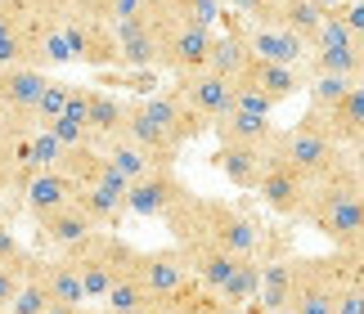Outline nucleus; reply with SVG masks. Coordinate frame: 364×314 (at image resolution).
Returning <instances> with one entry per match:
<instances>
[{"label":"nucleus","instance_id":"obj_1","mask_svg":"<svg viewBox=\"0 0 364 314\" xmlns=\"http://www.w3.org/2000/svg\"><path fill=\"white\" fill-rule=\"evenodd\" d=\"M176 242H216L234 256H261V224L225 197L189 193L162 216Z\"/></svg>","mask_w":364,"mask_h":314},{"label":"nucleus","instance_id":"obj_2","mask_svg":"<svg viewBox=\"0 0 364 314\" xmlns=\"http://www.w3.org/2000/svg\"><path fill=\"white\" fill-rule=\"evenodd\" d=\"M301 220L333 251H351V256L364 251V170L355 162H346L328 180H319L311 189V202H306Z\"/></svg>","mask_w":364,"mask_h":314},{"label":"nucleus","instance_id":"obj_3","mask_svg":"<svg viewBox=\"0 0 364 314\" xmlns=\"http://www.w3.org/2000/svg\"><path fill=\"white\" fill-rule=\"evenodd\" d=\"M270 157H279V162H288L292 170H301L311 184L319 180H328L333 170H342L346 166V148L333 139L328 131V121L319 117L315 108H306V117L301 121H292L288 131H279L270 139Z\"/></svg>","mask_w":364,"mask_h":314},{"label":"nucleus","instance_id":"obj_4","mask_svg":"<svg viewBox=\"0 0 364 314\" xmlns=\"http://www.w3.org/2000/svg\"><path fill=\"white\" fill-rule=\"evenodd\" d=\"M355 278V256L333 251V256H292V296L288 314H333L342 288Z\"/></svg>","mask_w":364,"mask_h":314},{"label":"nucleus","instance_id":"obj_5","mask_svg":"<svg viewBox=\"0 0 364 314\" xmlns=\"http://www.w3.org/2000/svg\"><path fill=\"white\" fill-rule=\"evenodd\" d=\"M311 77H346V81H360L364 85V36H355L338 13L328 9L324 27L315 32L311 40Z\"/></svg>","mask_w":364,"mask_h":314},{"label":"nucleus","instance_id":"obj_6","mask_svg":"<svg viewBox=\"0 0 364 314\" xmlns=\"http://www.w3.org/2000/svg\"><path fill=\"white\" fill-rule=\"evenodd\" d=\"M50 85V72L36 63H14L0 67V108L14 135H32L36 131V104Z\"/></svg>","mask_w":364,"mask_h":314},{"label":"nucleus","instance_id":"obj_7","mask_svg":"<svg viewBox=\"0 0 364 314\" xmlns=\"http://www.w3.org/2000/svg\"><path fill=\"white\" fill-rule=\"evenodd\" d=\"M135 278L149 288L153 301H185V296L203 292L198 283H193L189 265H185V251L176 247H153V251H139L135 256Z\"/></svg>","mask_w":364,"mask_h":314},{"label":"nucleus","instance_id":"obj_8","mask_svg":"<svg viewBox=\"0 0 364 314\" xmlns=\"http://www.w3.org/2000/svg\"><path fill=\"white\" fill-rule=\"evenodd\" d=\"M153 23H158V32H162V59H158V67H166L171 77L203 72V67H207V54H212V40H216L212 27L171 23V18H158V13H153Z\"/></svg>","mask_w":364,"mask_h":314},{"label":"nucleus","instance_id":"obj_9","mask_svg":"<svg viewBox=\"0 0 364 314\" xmlns=\"http://www.w3.org/2000/svg\"><path fill=\"white\" fill-rule=\"evenodd\" d=\"M46 27L50 23L41 18L27 0H0V67L36 63Z\"/></svg>","mask_w":364,"mask_h":314},{"label":"nucleus","instance_id":"obj_10","mask_svg":"<svg viewBox=\"0 0 364 314\" xmlns=\"http://www.w3.org/2000/svg\"><path fill=\"white\" fill-rule=\"evenodd\" d=\"M311 189H315V184L306 180L301 170H292L288 162H279V157H265L257 197L274 211L279 220H301L306 216V202H311Z\"/></svg>","mask_w":364,"mask_h":314},{"label":"nucleus","instance_id":"obj_11","mask_svg":"<svg viewBox=\"0 0 364 314\" xmlns=\"http://www.w3.org/2000/svg\"><path fill=\"white\" fill-rule=\"evenodd\" d=\"M193 189L176 175V166H153L149 175H139L126 193V211L131 216H144V220H162L180 197H189Z\"/></svg>","mask_w":364,"mask_h":314},{"label":"nucleus","instance_id":"obj_12","mask_svg":"<svg viewBox=\"0 0 364 314\" xmlns=\"http://www.w3.org/2000/svg\"><path fill=\"white\" fill-rule=\"evenodd\" d=\"M63 36H68L73 59L81 67H117V32H113V23L68 13V18H63Z\"/></svg>","mask_w":364,"mask_h":314},{"label":"nucleus","instance_id":"obj_13","mask_svg":"<svg viewBox=\"0 0 364 314\" xmlns=\"http://www.w3.org/2000/svg\"><path fill=\"white\" fill-rule=\"evenodd\" d=\"M108 229H95V234H86L81 242H73L63 256L73 261V269L81 274V283H86V296L90 301H104L108 296V288L117 283V269H113V256H108Z\"/></svg>","mask_w":364,"mask_h":314},{"label":"nucleus","instance_id":"obj_14","mask_svg":"<svg viewBox=\"0 0 364 314\" xmlns=\"http://www.w3.org/2000/svg\"><path fill=\"white\" fill-rule=\"evenodd\" d=\"M113 32H117V67H126V72H149V67H158L162 32H158V23H153V13L113 23Z\"/></svg>","mask_w":364,"mask_h":314},{"label":"nucleus","instance_id":"obj_15","mask_svg":"<svg viewBox=\"0 0 364 314\" xmlns=\"http://www.w3.org/2000/svg\"><path fill=\"white\" fill-rule=\"evenodd\" d=\"M171 90L185 99V104L198 112V117L212 126V121H220L225 112L234 108V81H225V77H216V72H189V77H176V85Z\"/></svg>","mask_w":364,"mask_h":314},{"label":"nucleus","instance_id":"obj_16","mask_svg":"<svg viewBox=\"0 0 364 314\" xmlns=\"http://www.w3.org/2000/svg\"><path fill=\"white\" fill-rule=\"evenodd\" d=\"M144 108H149V117L162 126V135L171 139L176 148H185V144H193L203 131H212V126H207L176 90H166V94H144Z\"/></svg>","mask_w":364,"mask_h":314},{"label":"nucleus","instance_id":"obj_17","mask_svg":"<svg viewBox=\"0 0 364 314\" xmlns=\"http://www.w3.org/2000/svg\"><path fill=\"white\" fill-rule=\"evenodd\" d=\"M247 45H252V59H265V63H284V67H306L311 59V40H301L297 32L288 27H247Z\"/></svg>","mask_w":364,"mask_h":314},{"label":"nucleus","instance_id":"obj_18","mask_svg":"<svg viewBox=\"0 0 364 314\" xmlns=\"http://www.w3.org/2000/svg\"><path fill=\"white\" fill-rule=\"evenodd\" d=\"M180 251H185V265H189V274H193V283H198L203 292H220L225 288V278L234 274V265L243 261V256H234V251H225V247H216V242H176Z\"/></svg>","mask_w":364,"mask_h":314},{"label":"nucleus","instance_id":"obj_19","mask_svg":"<svg viewBox=\"0 0 364 314\" xmlns=\"http://www.w3.org/2000/svg\"><path fill=\"white\" fill-rule=\"evenodd\" d=\"M32 224H36V242H41V247H54V251H68L73 242H81L86 234L100 229V224H95L77 202L54 207V211H46V216H36Z\"/></svg>","mask_w":364,"mask_h":314},{"label":"nucleus","instance_id":"obj_20","mask_svg":"<svg viewBox=\"0 0 364 314\" xmlns=\"http://www.w3.org/2000/svg\"><path fill=\"white\" fill-rule=\"evenodd\" d=\"M265 157H270V144L257 148V144H216V170L225 175L234 189L243 193H257L261 184V170H265Z\"/></svg>","mask_w":364,"mask_h":314},{"label":"nucleus","instance_id":"obj_21","mask_svg":"<svg viewBox=\"0 0 364 314\" xmlns=\"http://www.w3.org/2000/svg\"><path fill=\"white\" fill-rule=\"evenodd\" d=\"M23 207H27V216H46V211H54V207H68L77 197V184L63 175L59 166H50V170H32V175L23 180Z\"/></svg>","mask_w":364,"mask_h":314},{"label":"nucleus","instance_id":"obj_22","mask_svg":"<svg viewBox=\"0 0 364 314\" xmlns=\"http://www.w3.org/2000/svg\"><path fill=\"white\" fill-rule=\"evenodd\" d=\"M239 85H252V90H261L265 99H274V104H288L292 94L306 90V77H301V67H284V63L252 59V63L243 67Z\"/></svg>","mask_w":364,"mask_h":314},{"label":"nucleus","instance_id":"obj_23","mask_svg":"<svg viewBox=\"0 0 364 314\" xmlns=\"http://www.w3.org/2000/svg\"><path fill=\"white\" fill-rule=\"evenodd\" d=\"M212 135H216V144H257V148H265L279 135V126H274V117H261V112L230 108L220 121H212Z\"/></svg>","mask_w":364,"mask_h":314},{"label":"nucleus","instance_id":"obj_24","mask_svg":"<svg viewBox=\"0 0 364 314\" xmlns=\"http://www.w3.org/2000/svg\"><path fill=\"white\" fill-rule=\"evenodd\" d=\"M319 117L328 121V131H333V139H338L342 148L364 153V85H351V90H346L328 112H319Z\"/></svg>","mask_w":364,"mask_h":314},{"label":"nucleus","instance_id":"obj_25","mask_svg":"<svg viewBox=\"0 0 364 314\" xmlns=\"http://www.w3.org/2000/svg\"><path fill=\"white\" fill-rule=\"evenodd\" d=\"M247 63H252L247 27H225V32H216L212 54H207V72H216V77H225V81H239Z\"/></svg>","mask_w":364,"mask_h":314},{"label":"nucleus","instance_id":"obj_26","mask_svg":"<svg viewBox=\"0 0 364 314\" xmlns=\"http://www.w3.org/2000/svg\"><path fill=\"white\" fill-rule=\"evenodd\" d=\"M41 278H46V292H50V301L54 305H86L90 296H86V283H81V274L73 269V261L59 251V256H41Z\"/></svg>","mask_w":364,"mask_h":314},{"label":"nucleus","instance_id":"obj_27","mask_svg":"<svg viewBox=\"0 0 364 314\" xmlns=\"http://www.w3.org/2000/svg\"><path fill=\"white\" fill-rule=\"evenodd\" d=\"M122 121H126V99L113 90H100L90 85V139L95 144H108L113 135H122Z\"/></svg>","mask_w":364,"mask_h":314},{"label":"nucleus","instance_id":"obj_28","mask_svg":"<svg viewBox=\"0 0 364 314\" xmlns=\"http://www.w3.org/2000/svg\"><path fill=\"white\" fill-rule=\"evenodd\" d=\"M216 296L225 305H257V296H261V256H243Z\"/></svg>","mask_w":364,"mask_h":314},{"label":"nucleus","instance_id":"obj_29","mask_svg":"<svg viewBox=\"0 0 364 314\" xmlns=\"http://www.w3.org/2000/svg\"><path fill=\"white\" fill-rule=\"evenodd\" d=\"M288 296H292V256L288 261H261L257 310H288Z\"/></svg>","mask_w":364,"mask_h":314},{"label":"nucleus","instance_id":"obj_30","mask_svg":"<svg viewBox=\"0 0 364 314\" xmlns=\"http://www.w3.org/2000/svg\"><path fill=\"white\" fill-rule=\"evenodd\" d=\"M54 301L46 292V278H41V256H27V269H23V283H18V296H14L9 314H46Z\"/></svg>","mask_w":364,"mask_h":314},{"label":"nucleus","instance_id":"obj_31","mask_svg":"<svg viewBox=\"0 0 364 314\" xmlns=\"http://www.w3.org/2000/svg\"><path fill=\"white\" fill-rule=\"evenodd\" d=\"M324 18H328V9L319 5V0H288V5H279V27L297 32L301 40H315Z\"/></svg>","mask_w":364,"mask_h":314},{"label":"nucleus","instance_id":"obj_32","mask_svg":"<svg viewBox=\"0 0 364 314\" xmlns=\"http://www.w3.org/2000/svg\"><path fill=\"white\" fill-rule=\"evenodd\" d=\"M104 148V157H108V162H113L117 170H122V175L126 180H139V175H149V170L153 166H158V162H153V157L144 153V148H139V144H131V139H126V135H113V139H108V144H100Z\"/></svg>","mask_w":364,"mask_h":314},{"label":"nucleus","instance_id":"obj_33","mask_svg":"<svg viewBox=\"0 0 364 314\" xmlns=\"http://www.w3.org/2000/svg\"><path fill=\"white\" fill-rule=\"evenodd\" d=\"M104 301H108V310H113V314H149L153 305H158V301L149 296V288H144L135 274H122L113 288H108Z\"/></svg>","mask_w":364,"mask_h":314},{"label":"nucleus","instance_id":"obj_34","mask_svg":"<svg viewBox=\"0 0 364 314\" xmlns=\"http://www.w3.org/2000/svg\"><path fill=\"white\" fill-rule=\"evenodd\" d=\"M73 202L86 211V216L100 224V229H108V224H117L122 220V211H126V197H117V193H108V189H77V197Z\"/></svg>","mask_w":364,"mask_h":314},{"label":"nucleus","instance_id":"obj_35","mask_svg":"<svg viewBox=\"0 0 364 314\" xmlns=\"http://www.w3.org/2000/svg\"><path fill=\"white\" fill-rule=\"evenodd\" d=\"M63 153H68V148H63L50 131H32V135L23 139V162H27V170H50V166H59Z\"/></svg>","mask_w":364,"mask_h":314},{"label":"nucleus","instance_id":"obj_36","mask_svg":"<svg viewBox=\"0 0 364 314\" xmlns=\"http://www.w3.org/2000/svg\"><path fill=\"white\" fill-rule=\"evenodd\" d=\"M68 63H77V59H73V45H68V36H63V23H50V27H46V36H41L36 67L54 72V67H68Z\"/></svg>","mask_w":364,"mask_h":314},{"label":"nucleus","instance_id":"obj_37","mask_svg":"<svg viewBox=\"0 0 364 314\" xmlns=\"http://www.w3.org/2000/svg\"><path fill=\"white\" fill-rule=\"evenodd\" d=\"M351 85H360V81H346V77H311V81H306L311 108H315V112H328L346 90H351Z\"/></svg>","mask_w":364,"mask_h":314},{"label":"nucleus","instance_id":"obj_38","mask_svg":"<svg viewBox=\"0 0 364 314\" xmlns=\"http://www.w3.org/2000/svg\"><path fill=\"white\" fill-rule=\"evenodd\" d=\"M68 90H73V81L50 77L46 94H41V104H36V131H41V126H50L54 117H63V108H68Z\"/></svg>","mask_w":364,"mask_h":314},{"label":"nucleus","instance_id":"obj_39","mask_svg":"<svg viewBox=\"0 0 364 314\" xmlns=\"http://www.w3.org/2000/svg\"><path fill=\"white\" fill-rule=\"evenodd\" d=\"M41 131H50L63 148H81V144H90V131H86L81 121H68V117H54L50 126H41Z\"/></svg>","mask_w":364,"mask_h":314},{"label":"nucleus","instance_id":"obj_40","mask_svg":"<svg viewBox=\"0 0 364 314\" xmlns=\"http://www.w3.org/2000/svg\"><path fill=\"white\" fill-rule=\"evenodd\" d=\"M234 108H243V112H261V117H274V99H265L261 90H252V85H239L234 81Z\"/></svg>","mask_w":364,"mask_h":314},{"label":"nucleus","instance_id":"obj_41","mask_svg":"<svg viewBox=\"0 0 364 314\" xmlns=\"http://www.w3.org/2000/svg\"><path fill=\"white\" fill-rule=\"evenodd\" d=\"M27 256H32V251H27ZM23 269H27V261H23V265H0V314H9V305H14V296H18Z\"/></svg>","mask_w":364,"mask_h":314},{"label":"nucleus","instance_id":"obj_42","mask_svg":"<svg viewBox=\"0 0 364 314\" xmlns=\"http://www.w3.org/2000/svg\"><path fill=\"white\" fill-rule=\"evenodd\" d=\"M27 261V247L18 242V234L9 229V220L0 216V265H23Z\"/></svg>","mask_w":364,"mask_h":314},{"label":"nucleus","instance_id":"obj_43","mask_svg":"<svg viewBox=\"0 0 364 314\" xmlns=\"http://www.w3.org/2000/svg\"><path fill=\"white\" fill-rule=\"evenodd\" d=\"M333 314H364V283L360 278H351L342 288V296H338V310Z\"/></svg>","mask_w":364,"mask_h":314},{"label":"nucleus","instance_id":"obj_44","mask_svg":"<svg viewBox=\"0 0 364 314\" xmlns=\"http://www.w3.org/2000/svg\"><path fill=\"white\" fill-rule=\"evenodd\" d=\"M333 13H338V18L351 27L355 36H364V0H346V5H342V9H333Z\"/></svg>","mask_w":364,"mask_h":314},{"label":"nucleus","instance_id":"obj_45","mask_svg":"<svg viewBox=\"0 0 364 314\" xmlns=\"http://www.w3.org/2000/svg\"><path fill=\"white\" fill-rule=\"evenodd\" d=\"M144 13H149V0H113V23L144 18Z\"/></svg>","mask_w":364,"mask_h":314},{"label":"nucleus","instance_id":"obj_46","mask_svg":"<svg viewBox=\"0 0 364 314\" xmlns=\"http://www.w3.org/2000/svg\"><path fill=\"white\" fill-rule=\"evenodd\" d=\"M149 314H198V292L185 296V301H158Z\"/></svg>","mask_w":364,"mask_h":314},{"label":"nucleus","instance_id":"obj_47","mask_svg":"<svg viewBox=\"0 0 364 314\" xmlns=\"http://www.w3.org/2000/svg\"><path fill=\"white\" fill-rule=\"evenodd\" d=\"M46 314H95V310H86V305H50Z\"/></svg>","mask_w":364,"mask_h":314},{"label":"nucleus","instance_id":"obj_48","mask_svg":"<svg viewBox=\"0 0 364 314\" xmlns=\"http://www.w3.org/2000/svg\"><path fill=\"white\" fill-rule=\"evenodd\" d=\"M355 278L364 283V251H355Z\"/></svg>","mask_w":364,"mask_h":314},{"label":"nucleus","instance_id":"obj_49","mask_svg":"<svg viewBox=\"0 0 364 314\" xmlns=\"http://www.w3.org/2000/svg\"><path fill=\"white\" fill-rule=\"evenodd\" d=\"M176 0H149V9H171Z\"/></svg>","mask_w":364,"mask_h":314},{"label":"nucleus","instance_id":"obj_50","mask_svg":"<svg viewBox=\"0 0 364 314\" xmlns=\"http://www.w3.org/2000/svg\"><path fill=\"white\" fill-rule=\"evenodd\" d=\"M319 5H324V9H342L346 0H319Z\"/></svg>","mask_w":364,"mask_h":314},{"label":"nucleus","instance_id":"obj_51","mask_svg":"<svg viewBox=\"0 0 364 314\" xmlns=\"http://www.w3.org/2000/svg\"><path fill=\"white\" fill-rule=\"evenodd\" d=\"M0 131H9V121H5V108H0Z\"/></svg>","mask_w":364,"mask_h":314},{"label":"nucleus","instance_id":"obj_52","mask_svg":"<svg viewBox=\"0 0 364 314\" xmlns=\"http://www.w3.org/2000/svg\"><path fill=\"white\" fill-rule=\"evenodd\" d=\"M257 314H288V310H257Z\"/></svg>","mask_w":364,"mask_h":314},{"label":"nucleus","instance_id":"obj_53","mask_svg":"<svg viewBox=\"0 0 364 314\" xmlns=\"http://www.w3.org/2000/svg\"><path fill=\"white\" fill-rule=\"evenodd\" d=\"M270 5H274V9H279V5H288V0H270Z\"/></svg>","mask_w":364,"mask_h":314}]
</instances>
